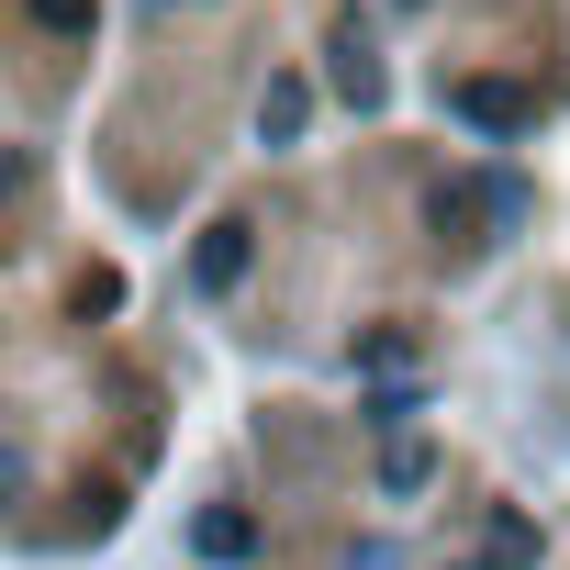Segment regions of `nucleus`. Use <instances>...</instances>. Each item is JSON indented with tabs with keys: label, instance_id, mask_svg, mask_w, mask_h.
Returning <instances> with one entry per match:
<instances>
[{
	"label": "nucleus",
	"instance_id": "0eeeda50",
	"mask_svg": "<svg viewBox=\"0 0 570 570\" xmlns=\"http://www.w3.org/2000/svg\"><path fill=\"white\" fill-rule=\"evenodd\" d=\"M525 559H537V525L503 514V525H492V570H525Z\"/></svg>",
	"mask_w": 570,
	"mask_h": 570
},
{
	"label": "nucleus",
	"instance_id": "6e6552de",
	"mask_svg": "<svg viewBox=\"0 0 570 570\" xmlns=\"http://www.w3.org/2000/svg\"><path fill=\"white\" fill-rule=\"evenodd\" d=\"M90 12H101V0H35V23H46V35H90Z\"/></svg>",
	"mask_w": 570,
	"mask_h": 570
},
{
	"label": "nucleus",
	"instance_id": "423d86ee",
	"mask_svg": "<svg viewBox=\"0 0 570 570\" xmlns=\"http://www.w3.org/2000/svg\"><path fill=\"white\" fill-rule=\"evenodd\" d=\"M425 470H436V448H414V436L381 459V481H392V492H425Z\"/></svg>",
	"mask_w": 570,
	"mask_h": 570
},
{
	"label": "nucleus",
	"instance_id": "f257e3e1",
	"mask_svg": "<svg viewBox=\"0 0 570 570\" xmlns=\"http://www.w3.org/2000/svg\"><path fill=\"white\" fill-rule=\"evenodd\" d=\"M448 112H459V124H481L492 146H514V135H525V90H514V79H459V90H448Z\"/></svg>",
	"mask_w": 570,
	"mask_h": 570
},
{
	"label": "nucleus",
	"instance_id": "7ed1b4c3",
	"mask_svg": "<svg viewBox=\"0 0 570 570\" xmlns=\"http://www.w3.org/2000/svg\"><path fill=\"white\" fill-rule=\"evenodd\" d=\"M190 537H202V559H257V514H235V503H213Z\"/></svg>",
	"mask_w": 570,
	"mask_h": 570
},
{
	"label": "nucleus",
	"instance_id": "20e7f679",
	"mask_svg": "<svg viewBox=\"0 0 570 570\" xmlns=\"http://www.w3.org/2000/svg\"><path fill=\"white\" fill-rule=\"evenodd\" d=\"M303 112H314V101H303V79H268V101H257V135H268V146H292V135H303Z\"/></svg>",
	"mask_w": 570,
	"mask_h": 570
},
{
	"label": "nucleus",
	"instance_id": "39448f33",
	"mask_svg": "<svg viewBox=\"0 0 570 570\" xmlns=\"http://www.w3.org/2000/svg\"><path fill=\"white\" fill-rule=\"evenodd\" d=\"M414 414H425V403H414V392H370V403H358V425H381V436H403V425H414Z\"/></svg>",
	"mask_w": 570,
	"mask_h": 570
},
{
	"label": "nucleus",
	"instance_id": "f03ea898",
	"mask_svg": "<svg viewBox=\"0 0 570 570\" xmlns=\"http://www.w3.org/2000/svg\"><path fill=\"white\" fill-rule=\"evenodd\" d=\"M190 279H202V292H235V279H246V224H213L202 257H190Z\"/></svg>",
	"mask_w": 570,
	"mask_h": 570
}]
</instances>
